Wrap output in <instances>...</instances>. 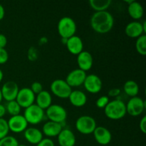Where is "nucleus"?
I'll use <instances>...</instances> for the list:
<instances>
[{"label":"nucleus","instance_id":"1","mask_svg":"<svg viewBox=\"0 0 146 146\" xmlns=\"http://www.w3.org/2000/svg\"><path fill=\"white\" fill-rule=\"evenodd\" d=\"M90 23L94 31L98 34H106L113 27L114 18L108 11H98L91 16Z\"/></svg>","mask_w":146,"mask_h":146},{"label":"nucleus","instance_id":"2","mask_svg":"<svg viewBox=\"0 0 146 146\" xmlns=\"http://www.w3.org/2000/svg\"><path fill=\"white\" fill-rule=\"evenodd\" d=\"M104 113L111 120H120L126 115L125 104L121 99H115L109 101L104 108Z\"/></svg>","mask_w":146,"mask_h":146},{"label":"nucleus","instance_id":"3","mask_svg":"<svg viewBox=\"0 0 146 146\" xmlns=\"http://www.w3.org/2000/svg\"><path fill=\"white\" fill-rule=\"evenodd\" d=\"M57 30L62 38H69L75 35L77 30L75 21L70 17H64L58 21Z\"/></svg>","mask_w":146,"mask_h":146},{"label":"nucleus","instance_id":"4","mask_svg":"<svg viewBox=\"0 0 146 146\" xmlns=\"http://www.w3.org/2000/svg\"><path fill=\"white\" fill-rule=\"evenodd\" d=\"M76 129L81 134L89 135L92 134L97 127L96 121L93 117L89 115H81L77 118L75 123Z\"/></svg>","mask_w":146,"mask_h":146},{"label":"nucleus","instance_id":"5","mask_svg":"<svg viewBox=\"0 0 146 146\" xmlns=\"http://www.w3.org/2000/svg\"><path fill=\"white\" fill-rule=\"evenodd\" d=\"M45 115L50 121L60 123L61 125L65 123L67 118L66 110L58 104H51L47 109H46Z\"/></svg>","mask_w":146,"mask_h":146},{"label":"nucleus","instance_id":"6","mask_svg":"<svg viewBox=\"0 0 146 146\" xmlns=\"http://www.w3.org/2000/svg\"><path fill=\"white\" fill-rule=\"evenodd\" d=\"M23 115L29 124L37 125L43 121L45 116V112L36 104H34L25 108Z\"/></svg>","mask_w":146,"mask_h":146},{"label":"nucleus","instance_id":"7","mask_svg":"<svg viewBox=\"0 0 146 146\" xmlns=\"http://www.w3.org/2000/svg\"><path fill=\"white\" fill-rule=\"evenodd\" d=\"M50 89L54 96L61 99L68 98L72 91V88L64 79H56L52 81Z\"/></svg>","mask_w":146,"mask_h":146},{"label":"nucleus","instance_id":"8","mask_svg":"<svg viewBox=\"0 0 146 146\" xmlns=\"http://www.w3.org/2000/svg\"><path fill=\"white\" fill-rule=\"evenodd\" d=\"M125 107L126 113L131 116L137 117L143 113L146 108V102L141 97H132L125 104Z\"/></svg>","mask_w":146,"mask_h":146},{"label":"nucleus","instance_id":"9","mask_svg":"<svg viewBox=\"0 0 146 146\" xmlns=\"http://www.w3.org/2000/svg\"><path fill=\"white\" fill-rule=\"evenodd\" d=\"M35 99L36 95L32 92L30 88L24 87L19 89L15 101L18 103L21 108H27L34 104Z\"/></svg>","mask_w":146,"mask_h":146},{"label":"nucleus","instance_id":"10","mask_svg":"<svg viewBox=\"0 0 146 146\" xmlns=\"http://www.w3.org/2000/svg\"><path fill=\"white\" fill-rule=\"evenodd\" d=\"M84 86L88 93L92 94H98L103 87L102 80L96 74L87 75L84 83Z\"/></svg>","mask_w":146,"mask_h":146},{"label":"nucleus","instance_id":"11","mask_svg":"<svg viewBox=\"0 0 146 146\" xmlns=\"http://www.w3.org/2000/svg\"><path fill=\"white\" fill-rule=\"evenodd\" d=\"M9 131H11L14 133H22L28 128L29 123L24 115H17L11 116V118L7 121Z\"/></svg>","mask_w":146,"mask_h":146},{"label":"nucleus","instance_id":"12","mask_svg":"<svg viewBox=\"0 0 146 146\" xmlns=\"http://www.w3.org/2000/svg\"><path fill=\"white\" fill-rule=\"evenodd\" d=\"M19 88L18 84L13 81H9L4 83L1 88L3 99L6 101H15L17 96Z\"/></svg>","mask_w":146,"mask_h":146},{"label":"nucleus","instance_id":"13","mask_svg":"<svg viewBox=\"0 0 146 146\" xmlns=\"http://www.w3.org/2000/svg\"><path fill=\"white\" fill-rule=\"evenodd\" d=\"M86 72L76 68L68 73L65 81L70 87H78L84 84L86 77Z\"/></svg>","mask_w":146,"mask_h":146},{"label":"nucleus","instance_id":"14","mask_svg":"<svg viewBox=\"0 0 146 146\" xmlns=\"http://www.w3.org/2000/svg\"><path fill=\"white\" fill-rule=\"evenodd\" d=\"M93 134H94L95 141L99 145H108L112 140V134L111 131L106 127L97 126Z\"/></svg>","mask_w":146,"mask_h":146},{"label":"nucleus","instance_id":"15","mask_svg":"<svg viewBox=\"0 0 146 146\" xmlns=\"http://www.w3.org/2000/svg\"><path fill=\"white\" fill-rule=\"evenodd\" d=\"M77 64L79 69L85 72L89 71L94 64V58L91 53L87 51H83L77 55Z\"/></svg>","mask_w":146,"mask_h":146},{"label":"nucleus","instance_id":"16","mask_svg":"<svg viewBox=\"0 0 146 146\" xmlns=\"http://www.w3.org/2000/svg\"><path fill=\"white\" fill-rule=\"evenodd\" d=\"M57 141L59 146H74L76 142V138L71 130L63 128L57 136Z\"/></svg>","mask_w":146,"mask_h":146},{"label":"nucleus","instance_id":"17","mask_svg":"<svg viewBox=\"0 0 146 146\" xmlns=\"http://www.w3.org/2000/svg\"><path fill=\"white\" fill-rule=\"evenodd\" d=\"M66 46L69 53L73 55L77 56L84 51V42L82 39L76 35L68 38Z\"/></svg>","mask_w":146,"mask_h":146},{"label":"nucleus","instance_id":"18","mask_svg":"<svg viewBox=\"0 0 146 146\" xmlns=\"http://www.w3.org/2000/svg\"><path fill=\"white\" fill-rule=\"evenodd\" d=\"M42 131L34 127L27 128L24 131V137L28 143L32 145H37L43 139Z\"/></svg>","mask_w":146,"mask_h":146},{"label":"nucleus","instance_id":"19","mask_svg":"<svg viewBox=\"0 0 146 146\" xmlns=\"http://www.w3.org/2000/svg\"><path fill=\"white\" fill-rule=\"evenodd\" d=\"M63 129V125L60 123L53 122V121H48L44 125L42 128L43 135L47 136V138H54L57 137L58 134L61 133Z\"/></svg>","mask_w":146,"mask_h":146},{"label":"nucleus","instance_id":"20","mask_svg":"<svg viewBox=\"0 0 146 146\" xmlns=\"http://www.w3.org/2000/svg\"><path fill=\"white\" fill-rule=\"evenodd\" d=\"M125 34L130 38H138L143 34H144L143 29L142 23L137 21H131L128 23L125 29Z\"/></svg>","mask_w":146,"mask_h":146},{"label":"nucleus","instance_id":"21","mask_svg":"<svg viewBox=\"0 0 146 146\" xmlns=\"http://www.w3.org/2000/svg\"><path fill=\"white\" fill-rule=\"evenodd\" d=\"M68 98L71 105L77 108L84 106L87 103L86 95L85 93L79 90L71 91Z\"/></svg>","mask_w":146,"mask_h":146},{"label":"nucleus","instance_id":"22","mask_svg":"<svg viewBox=\"0 0 146 146\" xmlns=\"http://www.w3.org/2000/svg\"><path fill=\"white\" fill-rule=\"evenodd\" d=\"M35 101L36 104L44 111L52 104V97L48 91L43 90L36 96Z\"/></svg>","mask_w":146,"mask_h":146},{"label":"nucleus","instance_id":"23","mask_svg":"<svg viewBox=\"0 0 146 146\" xmlns=\"http://www.w3.org/2000/svg\"><path fill=\"white\" fill-rule=\"evenodd\" d=\"M128 12L130 17L135 20H138L143 17L144 9L141 3L133 1L128 7Z\"/></svg>","mask_w":146,"mask_h":146},{"label":"nucleus","instance_id":"24","mask_svg":"<svg viewBox=\"0 0 146 146\" xmlns=\"http://www.w3.org/2000/svg\"><path fill=\"white\" fill-rule=\"evenodd\" d=\"M89 5L96 12L107 11L111 6L112 1L111 0H90Z\"/></svg>","mask_w":146,"mask_h":146},{"label":"nucleus","instance_id":"25","mask_svg":"<svg viewBox=\"0 0 146 146\" xmlns=\"http://www.w3.org/2000/svg\"><path fill=\"white\" fill-rule=\"evenodd\" d=\"M123 91L127 96L130 97L138 96L139 92V86L135 81L133 80H128L124 84Z\"/></svg>","mask_w":146,"mask_h":146},{"label":"nucleus","instance_id":"26","mask_svg":"<svg viewBox=\"0 0 146 146\" xmlns=\"http://www.w3.org/2000/svg\"><path fill=\"white\" fill-rule=\"evenodd\" d=\"M5 108L7 112L9 115H11V116L19 115L20 113H21V106L19 105V104L16 101H11L7 102Z\"/></svg>","mask_w":146,"mask_h":146},{"label":"nucleus","instance_id":"27","mask_svg":"<svg viewBox=\"0 0 146 146\" xmlns=\"http://www.w3.org/2000/svg\"><path fill=\"white\" fill-rule=\"evenodd\" d=\"M135 48L137 52L142 56H145L146 54V35L143 34L138 37L135 42Z\"/></svg>","mask_w":146,"mask_h":146},{"label":"nucleus","instance_id":"28","mask_svg":"<svg viewBox=\"0 0 146 146\" xmlns=\"http://www.w3.org/2000/svg\"><path fill=\"white\" fill-rule=\"evenodd\" d=\"M17 138L11 135H7L0 140V146H19Z\"/></svg>","mask_w":146,"mask_h":146},{"label":"nucleus","instance_id":"29","mask_svg":"<svg viewBox=\"0 0 146 146\" xmlns=\"http://www.w3.org/2000/svg\"><path fill=\"white\" fill-rule=\"evenodd\" d=\"M9 132L8 123L4 118H0V140L7 136Z\"/></svg>","mask_w":146,"mask_h":146},{"label":"nucleus","instance_id":"30","mask_svg":"<svg viewBox=\"0 0 146 146\" xmlns=\"http://www.w3.org/2000/svg\"><path fill=\"white\" fill-rule=\"evenodd\" d=\"M109 101V97L107 96H101V97H99V98L96 100V106L97 108L104 109L105 107L108 105Z\"/></svg>","mask_w":146,"mask_h":146},{"label":"nucleus","instance_id":"31","mask_svg":"<svg viewBox=\"0 0 146 146\" xmlns=\"http://www.w3.org/2000/svg\"><path fill=\"white\" fill-rule=\"evenodd\" d=\"M27 57L30 61H35L38 59V52L36 48L34 46H31L28 50L27 52Z\"/></svg>","mask_w":146,"mask_h":146},{"label":"nucleus","instance_id":"32","mask_svg":"<svg viewBox=\"0 0 146 146\" xmlns=\"http://www.w3.org/2000/svg\"><path fill=\"white\" fill-rule=\"evenodd\" d=\"M30 89L32 91V92L34 93L35 95H37V94H38L39 93H41V91L44 90V88H43V85L41 83L38 82V81H35V82L31 84Z\"/></svg>","mask_w":146,"mask_h":146},{"label":"nucleus","instance_id":"33","mask_svg":"<svg viewBox=\"0 0 146 146\" xmlns=\"http://www.w3.org/2000/svg\"><path fill=\"white\" fill-rule=\"evenodd\" d=\"M9 59L8 51L5 48H0V64H4Z\"/></svg>","mask_w":146,"mask_h":146},{"label":"nucleus","instance_id":"34","mask_svg":"<svg viewBox=\"0 0 146 146\" xmlns=\"http://www.w3.org/2000/svg\"><path fill=\"white\" fill-rule=\"evenodd\" d=\"M36 146H55V144L51 138H43Z\"/></svg>","mask_w":146,"mask_h":146},{"label":"nucleus","instance_id":"35","mask_svg":"<svg viewBox=\"0 0 146 146\" xmlns=\"http://www.w3.org/2000/svg\"><path fill=\"white\" fill-rule=\"evenodd\" d=\"M121 89L118 88H113L112 89H110L108 93V97H118L121 94Z\"/></svg>","mask_w":146,"mask_h":146},{"label":"nucleus","instance_id":"36","mask_svg":"<svg viewBox=\"0 0 146 146\" xmlns=\"http://www.w3.org/2000/svg\"><path fill=\"white\" fill-rule=\"evenodd\" d=\"M139 128L141 129V131H142V133L143 134L146 133V116L144 115L143 116V118L141 119L139 123Z\"/></svg>","mask_w":146,"mask_h":146},{"label":"nucleus","instance_id":"37","mask_svg":"<svg viewBox=\"0 0 146 146\" xmlns=\"http://www.w3.org/2000/svg\"><path fill=\"white\" fill-rule=\"evenodd\" d=\"M7 44V38L3 34H0V48H5Z\"/></svg>","mask_w":146,"mask_h":146},{"label":"nucleus","instance_id":"38","mask_svg":"<svg viewBox=\"0 0 146 146\" xmlns=\"http://www.w3.org/2000/svg\"><path fill=\"white\" fill-rule=\"evenodd\" d=\"M6 108L4 105H2L1 104H0V118H3V117L6 115Z\"/></svg>","mask_w":146,"mask_h":146},{"label":"nucleus","instance_id":"39","mask_svg":"<svg viewBox=\"0 0 146 146\" xmlns=\"http://www.w3.org/2000/svg\"><path fill=\"white\" fill-rule=\"evenodd\" d=\"M4 15H5V10H4V6L0 4V21L4 19Z\"/></svg>","mask_w":146,"mask_h":146},{"label":"nucleus","instance_id":"40","mask_svg":"<svg viewBox=\"0 0 146 146\" xmlns=\"http://www.w3.org/2000/svg\"><path fill=\"white\" fill-rule=\"evenodd\" d=\"M47 42H48V39H47L46 37L45 36L41 37L39 39V41H38V43H39V44H41V45H44V44H46Z\"/></svg>","mask_w":146,"mask_h":146},{"label":"nucleus","instance_id":"41","mask_svg":"<svg viewBox=\"0 0 146 146\" xmlns=\"http://www.w3.org/2000/svg\"><path fill=\"white\" fill-rule=\"evenodd\" d=\"M3 78H4V73H3V71L0 69V83H1V81L3 80Z\"/></svg>","mask_w":146,"mask_h":146},{"label":"nucleus","instance_id":"42","mask_svg":"<svg viewBox=\"0 0 146 146\" xmlns=\"http://www.w3.org/2000/svg\"><path fill=\"white\" fill-rule=\"evenodd\" d=\"M143 25V31H144V33H146V21H144L143 23L142 24Z\"/></svg>","mask_w":146,"mask_h":146},{"label":"nucleus","instance_id":"43","mask_svg":"<svg viewBox=\"0 0 146 146\" xmlns=\"http://www.w3.org/2000/svg\"><path fill=\"white\" fill-rule=\"evenodd\" d=\"M3 100V98H2V94H1V88H0V104L1 103V101H2Z\"/></svg>","mask_w":146,"mask_h":146},{"label":"nucleus","instance_id":"44","mask_svg":"<svg viewBox=\"0 0 146 146\" xmlns=\"http://www.w3.org/2000/svg\"><path fill=\"white\" fill-rule=\"evenodd\" d=\"M19 146H27V145H19Z\"/></svg>","mask_w":146,"mask_h":146}]
</instances>
